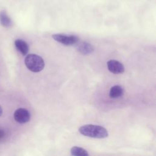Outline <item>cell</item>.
Wrapping results in <instances>:
<instances>
[{"mask_svg": "<svg viewBox=\"0 0 156 156\" xmlns=\"http://www.w3.org/2000/svg\"><path fill=\"white\" fill-rule=\"evenodd\" d=\"M124 94V88L120 85L113 86L109 92V96L111 98L115 99L122 96Z\"/></svg>", "mask_w": 156, "mask_h": 156, "instance_id": "8", "label": "cell"}, {"mask_svg": "<svg viewBox=\"0 0 156 156\" xmlns=\"http://www.w3.org/2000/svg\"><path fill=\"white\" fill-rule=\"evenodd\" d=\"M15 120L20 124H24L27 122L30 118L29 112L23 108H20L15 110L14 112Z\"/></svg>", "mask_w": 156, "mask_h": 156, "instance_id": "4", "label": "cell"}, {"mask_svg": "<svg viewBox=\"0 0 156 156\" xmlns=\"http://www.w3.org/2000/svg\"><path fill=\"white\" fill-rule=\"evenodd\" d=\"M71 155L74 156H88V153L85 149L78 146L73 147L71 149Z\"/></svg>", "mask_w": 156, "mask_h": 156, "instance_id": "10", "label": "cell"}, {"mask_svg": "<svg viewBox=\"0 0 156 156\" xmlns=\"http://www.w3.org/2000/svg\"><path fill=\"white\" fill-rule=\"evenodd\" d=\"M15 45L17 50L23 55H25L28 53L29 46L25 41L21 39H17L15 41Z\"/></svg>", "mask_w": 156, "mask_h": 156, "instance_id": "7", "label": "cell"}, {"mask_svg": "<svg viewBox=\"0 0 156 156\" xmlns=\"http://www.w3.org/2000/svg\"><path fill=\"white\" fill-rule=\"evenodd\" d=\"M3 132L2 131H1V130H0V138H2V136H3Z\"/></svg>", "mask_w": 156, "mask_h": 156, "instance_id": "11", "label": "cell"}, {"mask_svg": "<svg viewBox=\"0 0 156 156\" xmlns=\"http://www.w3.org/2000/svg\"><path fill=\"white\" fill-rule=\"evenodd\" d=\"M77 49L79 52L85 55L91 53L94 50L93 46L86 41H83L77 44Z\"/></svg>", "mask_w": 156, "mask_h": 156, "instance_id": "6", "label": "cell"}, {"mask_svg": "<svg viewBox=\"0 0 156 156\" xmlns=\"http://www.w3.org/2000/svg\"><path fill=\"white\" fill-rule=\"evenodd\" d=\"M79 131L84 136L94 138H105L108 136L107 130L104 127L98 125H83L79 128Z\"/></svg>", "mask_w": 156, "mask_h": 156, "instance_id": "1", "label": "cell"}, {"mask_svg": "<svg viewBox=\"0 0 156 156\" xmlns=\"http://www.w3.org/2000/svg\"><path fill=\"white\" fill-rule=\"evenodd\" d=\"M26 67L31 71L37 73L42 71L44 67V62L41 57L34 54H28L24 60Z\"/></svg>", "mask_w": 156, "mask_h": 156, "instance_id": "2", "label": "cell"}, {"mask_svg": "<svg viewBox=\"0 0 156 156\" xmlns=\"http://www.w3.org/2000/svg\"><path fill=\"white\" fill-rule=\"evenodd\" d=\"M0 23L2 26L5 27H10L12 24L11 19L4 10L1 11L0 13Z\"/></svg>", "mask_w": 156, "mask_h": 156, "instance_id": "9", "label": "cell"}, {"mask_svg": "<svg viewBox=\"0 0 156 156\" xmlns=\"http://www.w3.org/2000/svg\"><path fill=\"white\" fill-rule=\"evenodd\" d=\"M107 66L108 69L113 74H121L124 71L123 65L119 61L115 60H110L108 61Z\"/></svg>", "mask_w": 156, "mask_h": 156, "instance_id": "5", "label": "cell"}, {"mask_svg": "<svg viewBox=\"0 0 156 156\" xmlns=\"http://www.w3.org/2000/svg\"><path fill=\"white\" fill-rule=\"evenodd\" d=\"M53 39L66 46H71L79 41V38L76 35H66L62 34H55L52 35Z\"/></svg>", "mask_w": 156, "mask_h": 156, "instance_id": "3", "label": "cell"}, {"mask_svg": "<svg viewBox=\"0 0 156 156\" xmlns=\"http://www.w3.org/2000/svg\"><path fill=\"white\" fill-rule=\"evenodd\" d=\"M2 108H1V107L0 106V116H1V115H2Z\"/></svg>", "mask_w": 156, "mask_h": 156, "instance_id": "12", "label": "cell"}]
</instances>
